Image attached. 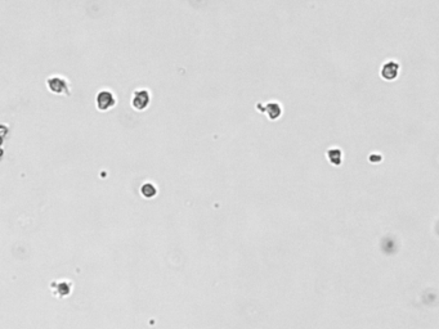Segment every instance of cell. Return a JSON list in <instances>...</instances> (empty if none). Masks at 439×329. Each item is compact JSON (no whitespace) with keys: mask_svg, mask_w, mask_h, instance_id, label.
Instances as JSON below:
<instances>
[{"mask_svg":"<svg viewBox=\"0 0 439 329\" xmlns=\"http://www.w3.org/2000/svg\"><path fill=\"white\" fill-rule=\"evenodd\" d=\"M47 88L51 93L55 95H71L70 81L61 75H53L47 79Z\"/></svg>","mask_w":439,"mask_h":329,"instance_id":"6da1fadb","label":"cell"},{"mask_svg":"<svg viewBox=\"0 0 439 329\" xmlns=\"http://www.w3.org/2000/svg\"><path fill=\"white\" fill-rule=\"evenodd\" d=\"M117 104L116 94L111 89H101L96 95V108L100 112H109Z\"/></svg>","mask_w":439,"mask_h":329,"instance_id":"7a4b0ae2","label":"cell"},{"mask_svg":"<svg viewBox=\"0 0 439 329\" xmlns=\"http://www.w3.org/2000/svg\"><path fill=\"white\" fill-rule=\"evenodd\" d=\"M151 99H152V95H151L150 90L146 89V88H138V89H135L133 92L130 106L135 111L143 112L150 107Z\"/></svg>","mask_w":439,"mask_h":329,"instance_id":"3957f363","label":"cell"},{"mask_svg":"<svg viewBox=\"0 0 439 329\" xmlns=\"http://www.w3.org/2000/svg\"><path fill=\"white\" fill-rule=\"evenodd\" d=\"M51 287L52 294L55 296L58 300H62V298H67L72 291H74V283L68 279H57V281H53L49 284Z\"/></svg>","mask_w":439,"mask_h":329,"instance_id":"277c9868","label":"cell"},{"mask_svg":"<svg viewBox=\"0 0 439 329\" xmlns=\"http://www.w3.org/2000/svg\"><path fill=\"white\" fill-rule=\"evenodd\" d=\"M255 108H257L260 113L266 115L267 117L270 118L271 121H276V120H278V118L282 116L283 112L281 103L277 102V100H271V102L267 103H258L257 106H255Z\"/></svg>","mask_w":439,"mask_h":329,"instance_id":"5b68a950","label":"cell"},{"mask_svg":"<svg viewBox=\"0 0 439 329\" xmlns=\"http://www.w3.org/2000/svg\"><path fill=\"white\" fill-rule=\"evenodd\" d=\"M399 75V64L395 61H388L383 64L382 70H380V76L383 80L393 81L395 80Z\"/></svg>","mask_w":439,"mask_h":329,"instance_id":"8992f818","label":"cell"},{"mask_svg":"<svg viewBox=\"0 0 439 329\" xmlns=\"http://www.w3.org/2000/svg\"><path fill=\"white\" fill-rule=\"evenodd\" d=\"M139 193H141V195L145 199H152L159 194V188H157V186L154 182L147 180V182H145L141 186V188H139Z\"/></svg>","mask_w":439,"mask_h":329,"instance_id":"52a82bcc","label":"cell"},{"mask_svg":"<svg viewBox=\"0 0 439 329\" xmlns=\"http://www.w3.org/2000/svg\"><path fill=\"white\" fill-rule=\"evenodd\" d=\"M327 158L333 166H340V163L343 161V152L339 148H331L327 150Z\"/></svg>","mask_w":439,"mask_h":329,"instance_id":"ba28073f","label":"cell"}]
</instances>
